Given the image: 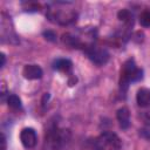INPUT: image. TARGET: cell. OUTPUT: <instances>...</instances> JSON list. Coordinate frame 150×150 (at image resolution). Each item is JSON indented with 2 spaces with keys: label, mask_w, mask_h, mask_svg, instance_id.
I'll return each mask as SVG.
<instances>
[{
  "label": "cell",
  "mask_w": 150,
  "mask_h": 150,
  "mask_svg": "<svg viewBox=\"0 0 150 150\" xmlns=\"http://www.w3.org/2000/svg\"><path fill=\"white\" fill-rule=\"evenodd\" d=\"M22 75L27 80H38V79L42 77L43 71H42L41 67H39L38 64H26L23 67Z\"/></svg>",
  "instance_id": "7"
},
{
  "label": "cell",
  "mask_w": 150,
  "mask_h": 150,
  "mask_svg": "<svg viewBox=\"0 0 150 150\" xmlns=\"http://www.w3.org/2000/svg\"><path fill=\"white\" fill-rule=\"evenodd\" d=\"M84 52L95 64L102 66L107 63L109 60V53L104 48H101L97 46H87L84 47Z\"/></svg>",
  "instance_id": "5"
},
{
  "label": "cell",
  "mask_w": 150,
  "mask_h": 150,
  "mask_svg": "<svg viewBox=\"0 0 150 150\" xmlns=\"http://www.w3.org/2000/svg\"><path fill=\"white\" fill-rule=\"evenodd\" d=\"M62 41H63V43H66L73 48H80V46H81L80 40L76 36H73L71 34H63Z\"/></svg>",
  "instance_id": "12"
},
{
  "label": "cell",
  "mask_w": 150,
  "mask_h": 150,
  "mask_svg": "<svg viewBox=\"0 0 150 150\" xmlns=\"http://www.w3.org/2000/svg\"><path fill=\"white\" fill-rule=\"evenodd\" d=\"M117 16L118 19L124 22L127 26H132L134 23V18H132V14L129 9H121L118 13H117Z\"/></svg>",
  "instance_id": "11"
},
{
  "label": "cell",
  "mask_w": 150,
  "mask_h": 150,
  "mask_svg": "<svg viewBox=\"0 0 150 150\" xmlns=\"http://www.w3.org/2000/svg\"><path fill=\"white\" fill-rule=\"evenodd\" d=\"M20 141L22 143V145L26 149H32L35 146L36 141H38V136L36 132L33 128H25L21 130L20 132Z\"/></svg>",
  "instance_id": "6"
},
{
  "label": "cell",
  "mask_w": 150,
  "mask_h": 150,
  "mask_svg": "<svg viewBox=\"0 0 150 150\" xmlns=\"http://www.w3.org/2000/svg\"><path fill=\"white\" fill-rule=\"evenodd\" d=\"M139 23L143 27H149L150 26V11H144L139 15Z\"/></svg>",
  "instance_id": "14"
},
{
  "label": "cell",
  "mask_w": 150,
  "mask_h": 150,
  "mask_svg": "<svg viewBox=\"0 0 150 150\" xmlns=\"http://www.w3.org/2000/svg\"><path fill=\"white\" fill-rule=\"evenodd\" d=\"M0 57H1V63H0V67L2 68V67L5 66V62H6V56H5V54H4V53H1V54H0Z\"/></svg>",
  "instance_id": "20"
},
{
  "label": "cell",
  "mask_w": 150,
  "mask_h": 150,
  "mask_svg": "<svg viewBox=\"0 0 150 150\" xmlns=\"http://www.w3.org/2000/svg\"><path fill=\"white\" fill-rule=\"evenodd\" d=\"M143 77V70L141 68H138L134 61V59H128L122 68H121V73H120V89L123 94L127 93L128 87L131 82H136L142 80Z\"/></svg>",
  "instance_id": "1"
},
{
  "label": "cell",
  "mask_w": 150,
  "mask_h": 150,
  "mask_svg": "<svg viewBox=\"0 0 150 150\" xmlns=\"http://www.w3.org/2000/svg\"><path fill=\"white\" fill-rule=\"evenodd\" d=\"M48 19L52 22L60 23V25H68L73 22L76 18V14L73 11H66V9H49L47 13Z\"/></svg>",
  "instance_id": "4"
},
{
  "label": "cell",
  "mask_w": 150,
  "mask_h": 150,
  "mask_svg": "<svg viewBox=\"0 0 150 150\" xmlns=\"http://www.w3.org/2000/svg\"><path fill=\"white\" fill-rule=\"evenodd\" d=\"M6 93H7V89H6V84H5V82L2 81L1 82V100L4 101V98H5V95H6Z\"/></svg>",
  "instance_id": "19"
},
{
  "label": "cell",
  "mask_w": 150,
  "mask_h": 150,
  "mask_svg": "<svg viewBox=\"0 0 150 150\" xmlns=\"http://www.w3.org/2000/svg\"><path fill=\"white\" fill-rule=\"evenodd\" d=\"M43 36H45L48 41H52V42H54V41L56 40V35H55V33H54V32H52V30L43 32Z\"/></svg>",
  "instance_id": "16"
},
{
  "label": "cell",
  "mask_w": 150,
  "mask_h": 150,
  "mask_svg": "<svg viewBox=\"0 0 150 150\" xmlns=\"http://www.w3.org/2000/svg\"><path fill=\"white\" fill-rule=\"evenodd\" d=\"M95 145L98 150H120L122 142L115 132L104 131L95 139Z\"/></svg>",
  "instance_id": "3"
},
{
  "label": "cell",
  "mask_w": 150,
  "mask_h": 150,
  "mask_svg": "<svg viewBox=\"0 0 150 150\" xmlns=\"http://www.w3.org/2000/svg\"><path fill=\"white\" fill-rule=\"evenodd\" d=\"M7 103L13 109H19L21 107V100L16 95H9L7 97Z\"/></svg>",
  "instance_id": "13"
},
{
  "label": "cell",
  "mask_w": 150,
  "mask_h": 150,
  "mask_svg": "<svg viewBox=\"0 0 150 150\" xmlns=\"http://www.w3.org/2000/svg\"><path fill=\"white\" fill-rule=\"evenodd\" d=\"M22 6H23L25 11H39V8H40V5H39V4H36V2H30V1H28V2H22Z\"/></svg>",
  "instance_id": "15"
},
{
  "label": "cell",
  "mask_w": 150,
  "mask_h": 150,
  "mask_svg": "<svg viewBox=\"0 0 150 150\" xmlns=\"http://www.w3.org/2000/svg\"><path fill=\"white\" fill-rule=\"evenodd\" d=\"M54 69L62 73H70L73 69V62L68 59H59L54 62Z\"/></svg>",
  "instance_id": "10"
},
{
  "label": "cell",
  "mask_w": 150,
  "mask_h": 150,
  "mask_svg": "<svg viewBox=\"0 0 150 150\" xmlns=\"http://www.w3.org/2000/svg\"><path fill=\"white\" fill-rule=\"evenodd\" d=\"M69 137H70V134L68 130L61 129L57 125H53L47 132L46 141L49 148H52L53 150H60L62 146H64Z\"/></svg>",
  "instance_id": "2"
},
{
  "label": "cell",
  "mask_w": 150,
  "mask_h": 150,
  "mask_svg": "<svg viewBox=\"0 0 150 150\" xmlns=\"http://www.w3.org/2000/svg\"><path fill=\"white\" fill-rule=\"evenodd\" d=\"M137 104L142 108L150 105V89L149 88H141L136 94Z\"/></svg>",
  "instance_id": "9"
},
{
  "label": "cell",
  "mask_w": 150,
  "mask_h": 150,
  "mask_svg": "<svg viewBox=\"0 0 150 150\" xmlns=\"http://www.w3.org/2000/svg\"><path fill=\"white\" fill-rule=\"evenodd\" d=\"M116 117H117V121H118L120 127L122 129H128L129 128V125H130V112H129V109L127 107L120 108L117 110Z\"/></svg>",
  "instance_id": "8"
},
{
  "label": "cell",
  "mask_w": 150,
  "mask_h": 150,
  "mask_svg": "<svg viewBox=\"0 0 150 150\" xmlns=\"http://www.w3.org/2000/svg\"><path fill=\"white\" fill-rule=\"evenodd\" d=\"M141 118L143 120V122H144L146 125H150V110L144 111V112L141 115Z\"/></svg>",
  "instance_id": "17"
},
{
  "label": "cell",
  "mask_w": 150,
  "mask_h": 150,
  "mask_svg": "<svg viewBox=\"0 0 150 150\" xmlns=\"http://www.w3.org/2000/svg\"><path fill=\"white\" fill-rule=\"evenodd\" d=\"M0 150H6V137L4 134L1 135V139H0Z\"/></svg>",
  "instance_id": "18"
}]
</instances>
